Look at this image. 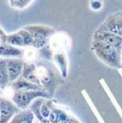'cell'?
<instances>
[{
  "label": "cell",
  "instance_id": "1",
  "mask_svg": "<svg viewBox=\"0 0 122 123\" xmlns=\"http://www.w3.org/2000/svg\"><path fill=\"white\" fill-rule=\"evenodd\" d=\"M92 48L97 55V56L102 60L106 62L108 65L118 68L120 67V61H121V50L117 49L116 47L113 46L112 44L105 42L103 40L94 38Z\"/></svg>",
  "mask_w": 122,
  "mask_h": 123
},
{
  "label": "cell",
  "instance_id": "2",
  "mask_svg": "<svg viewBox=\"0 0 122 123\" xmlns=\"http://www.w3.org/2000/svg\"><path fill=\"white\" fill-rule=\"evenodd\" d=\"M32 35L33 42L32 47L34 48H42L46 43L48 37L54 33V30L45 26H29L25 28Z\"/></svg>",
  "mask_w": 122,
  "mask_h": 123
},
{
  "label": "cell",
  "instance_id": "3",
  "mask_svg": "<svg viewBox=\"0 0 122 123\" xmlns=\"http://www.w3.org/2000/svg\"><path fill=\"white\" fill-rule=\"evenodd\" d=\"M36 75L40 80V84L50 89L55 82V71L51 69L49 66L39 64L36 66Z\"/></svg>",
  "mask_w": 122,
  "mask_h": 123
},
{
  "label": "cell",
  "instance_id": "4",
  "mask_svg": "<svg viewBox=\"0 0 122 123\" xmlns=\"http://www.w3.org/2000/svg\"><path fill=\"white\" fill-rule=\"evenodd\" d=\"M98 31H109L122 37V12H116L109 16Z\"/></svg>",
  "mask_w": 122,
  "mask_h": 123
},
{
  "label": "cell",
  "instance_id": "5",
  "mask_svg": "<svg viewBox=\"0 0 122 123\" xmlns=\"http://www.w3.org/2000/svg\"><path fill=\"white\" fill-rule=\"evenodd\" d=\"M38 96H45L47 97L48 94L45 92L39 91V90H30V91H25V92H17L12 95V100L17 104V106L21 108L27 107V105L35 97Z\"/></svg>",
  "mask_w": 122,
  "mask_h": 123
},
{
  "label": "cell",
  "instance_id": "6",
  "mask_svg": "<svg viewBox=\"0 0 122 123\" xmlns=\"http://www.w3.org/2000/svg\"><path fill=\"white\" fill-rule=\"evenodd\" d=\"M71 46V40L69 36L63 32L54 34L50 39V49L55 52H65Z\"/></svg>",
  "mask_w": 122,
  "mask_h": 123
},
{
  "label": "cell",
  "instance_id": "7",
  "mask_svg": "<svg viewBox=\"0 0 122 123\" xmlns=\"http://www.w3.org/2000/svg\"><path fill=\"white\" fill-rule=\"evenodd\" d=\"M7 62V67H8V73H9V78L10 81H14L18 78V76L21 74L23 72V67L24 63L21 59L13 58V59H8Z\"/></svg>",
  "mask_w": 122,
  "mask_h": 123
},
{
  "label": "cell",
  "instance_id": "8",
  "mask_svg": "<svg viewBox=\"0 0 122 123\" xmlns=\"http://www.w3.org/2000/svg\"><path fill=\"white\" fill-rule=\"evenodd\" d=\"M16 108L7 99H2L0 102V112H1V120L0 123H7L12 116L16 112Z\"/></svg>",
  "mask_w": 122,
  "mask_h": 123
},
{
  "label": "cell",
  "instance_id": "9",
  "mask_svg": "<svg viewBox=\"0 0 122 123\" xmlns=\"http://www.w3.org/2000/svg\"><path fill=\"white\" fill-rule=\"evenodd\" d=\"M35 70H36V67L33 64L26 63V64H24L22 74H23V77L25 79H27L28 81L32 82V83H34L36 85L37 84L40 85V80L36 75V71Z\"/></svg>",
  "mask_w": 122,
  "mask_h": 123
},
{
  "label": "cell",
  "instance_id": "10",
  "mask_svg": "<svg viewBox=\"0 0 122 123\" xmlns=\"http://www.w3.org/2000/svg\"><path fill=\"white\" fill-rule=\"evenodd\" d=\"M12 89L15 92H25V91H30V90H40V87L32 82L28 81L27 79L20 78L16 82L12 83Z\"/></svg>",
  "mask_w": 122,
  "mask_h": 123
},
{
  "label": "cell",
  "instance_id": "11",
  "mask_svg": "<svg viewBox=\"0 0 122 123\" xmlns=\"http://www.w3.org/2000/svg\"><path fill=\"white\" fill-rule=\"evenodd\" d=\"M54 59L58 66L63 76L67 75V57L65 52H55L54 55Z\"/></svg>",
  "mask_w": 122,
  "mask_h": 123
},
{
  "label": "cell",
  "instance_id": "12",
  "mask_svg": "<svg viewBox=\"0 0 122 123\" xmlns=\"http://www.w3.org/2000/svg\"><path fill=\"white\" fill-rule=\"evenodd\" d=\"M22 55V51L12 47V45L3 44L0 46V55L4 56H20Z\"/></svg>",
  "mask_w": 122,
  "mask_h": 123
},
{
  "label": "cell",
  "instance_id": "13",
  "mask_svg": "<svg viewBox=\"0 0 122 123\" xmlns=\"http://www.w3.org/2000/svg\"><path fill=\"white\" fill-rule=\"evenodd\" d=\"M10 81L7 62L4 59H0V88H5L7 83Z\"/></svg>",
  "mask_w": 122,
  "mask_h": 123
},
{
  "label": "cell",
  "instance_id": "14",
  "mask_svg": "<svg viewBox=\"0 0 122 123\" xmlns=\"http://www.w3.org/2000/svg\"><path fill=\"white\" fill-rule=\"evenodd\" d=\"M6 42L10 45H13V46H25L24 45V40L21 36V34L18 32L16 33H13V34H11V35H8L7 36V40Z\"/></svg>",
  "mask_w": 122,
  "mask_h": 123
},
{
  "label": "cell",
  "instance_id": "15",
  "mask_svg": "<svg viewBox=\"0 0 122 123\" xmlns=\"http://www.w3.org/2000/svg\"><path fill=\"white\" fill-rule=\"evenodd\" d=\"M32 115L30 112H23L22 114L18 115L12 123H31Z\"/></svg>",
  "mask_w": 122,
  "mask_h": 123
},
{
  "label": "cell",
  "instance_id": "16",
  "mask_svg": "<svg viewBox=\"0 0 122 123\" xmlns=\"http://www.w3.org/2000/svg\"><path fill=\"white\" fill-rule=\"evenodd\" d=\"M32 0H9L10 6L15 9H24L28 5H30Z\"/></svg>",
  "mask_w": 122,
  "mask_h": 123
},
{
  "label": "cell",
  "instance_id": "17",
  "mask_svg": "<svg viewBox=\"0 0 122 123\" xmlns=\"http://www.w3.org/2000/svg\"><path fill=\"white\" fill-rule=\"evenodd\" d=\"M24 57L28 62H31L32 60H34L35 59V51L31 48L27 49L24 52Z\"/></svg>",
  "mask_w": 122,
  "mask_h": 123
},
{
  "label": "cell",
  "instance_id": "18",
  "mask_svg": "<svg viewBox=\"0 0 122 123\" xmlns=\"http://www.w3.org/2000/svg\"><path fill=\"white\" fill-rule=\"evenodd\" d=\"M90 7L93 11H100L103 7V0H90Z\"/></svg>",
  "mask_w": 122,
  "mask_h": 123
},
{
  "label": "cell",
  "instance_id": "19",
  "mask_svg": "<svg viewBox=\"0 0 122 123\" xmlns=\"http://www.w3.org/2000/svg\"><path fill=\"white\" fill-rule=\"evenodd\" d=\"M50 110H49V108L47 107V105H43L42 107H41V115L43 116V117H49L50 116Z\"/></svg>",
  "mask_w": 122,
  "mask_h": 123
},
{
  "label": "cell",
  "instance_id": "20",
  "mask_svg": "<svg viewBox=\"0 0 122 123\" xmlns=\"http://www.w3.org/2000/svg\"><path fill=\"white\" fill-rule=\"evenodd\" d=\"M7 40V36L6 35H0V46L3 45Z\"/></svg>",
  "mask_w": 122,
  "mask_h": 123
},
{
  "label": "cell",
  "instance_id": "21",
  "mask_svg": "<svg viewBox=\"0 0 122 123\" xmlns=\"http://www.w3.org/2000/svg\"><path fill=\"white\" fill-rule=\"evenodd\" d=\"M0 35H6V34H5V33H4V31H2V30H1V29H0Z\"/></svg>",
  "mask_w": 122,
  "mask_h": 123
}]
</instances>
